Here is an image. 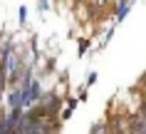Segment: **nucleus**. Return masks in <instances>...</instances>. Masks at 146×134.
<instances>
[{
    "label": "nucleus",
    "instance_id": "obj_3",
    "mask_svg": "<svg viewBox=\"0 0 146 134\" xmlns=\"http://www.w3.org/2000/svg\"><path fill=\"white\" fill-rule=\"evenodd\" d=\"M87 47H89V40H79V55H84Z\"/></svg>",
    "mask_w": 146,
    "mask_h": 134
},
{
    "label": "nucleus",
    "instance_id": "obj_1",
    "mask_svg": "<svg viewBox=\"0 0 146 134\" xmlns=\"http://www.w3.org/2000/svg\"><path fill=\"white\" fill-rule=\"evenodd\" d=\"M131 5H134V0H116V8H114L116 23H121L124 17H126V13L131 10Z\"/></svg>",
    "mask_w": 146,
    "mask_h": 134
},
{
    "label": "nucleus",
    "instance_id": "obj_6",
    "mask_svg": "<svg viewBox=\"0 0 146 134\" xmlns=\"http://www.w3.org/2000/svg\"><path fill=\"white\" fill-rule=\"evenodd\" d=\"M50 8V3H47V0H40V10H47Z\"/></svg>",
    "mask_w": 146,
    "mask_h": 134
},
{
    "label": "nucleus",
    "instance_id": "obj_7",
    "mask_svg": "<svg viewBox=\"0 0 146 134\" xmlns=\"http://www.w3.org/2000/svg\"><path fill=\"white\" fill-rule=\"evenodd\" d=\"M97 3H107V0H97Z\"/></svg>",
    "mask_w": 146,
    "mask_h": 134
},
{
    "label": "nucleus",
    "instance_id": "obj_2",
    "mask_svg": "<svg viewBox=\"0 0 146 134\" xmlns=\"http://www.w3.org/2000/svg\"><path fill=\"white\" fill-rule=\"evenodd\" d=\"M8 102H10L13 109H15V107H23V89H15V92L8 97Z\"/></svg>",
    "mask_w": 146,
    "mask_h": 134
},
{
    "label": "nucleus",
    "instance_id": "obj_4",
    "mask_svg": "<svg viewBox=\"0 0 146 134\" xmlns=\"http://www.w3.org/2000/svg\"><path fill=\"white\" fill-rule=\"evenodd\" d=\"M97 82V72H89V77H87V85H94Z\"/></svg>",
    "mask_w": 146,
    "mask_h": 134
},
{
    "label": "nucleus",
    "instance_id": "obj_5",
    "mask_svg": "<svg viewBox=\"0 0 146 134\" xmlns=\"http://www.w3.org/2000/svg\"><path fill=\"white\" fill-rule=\"evenodd\" d=\"M25 17H27V8L23 5V8H20V23H25Z\"/></svg>",
    "mask_w": 146,
    "mask_h": 134
}]
</instances>
